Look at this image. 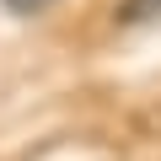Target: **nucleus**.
<instances>
[{
  "instance_id": "1",
  "label": "nucleus",
  "mask_w": 161,
  "mask_h": 161,
  "mask_svg": "<svg viewBox=\"0 0 161 161\" xmlns=\"http://www.w3.org/2000/svg\"><path fill=\"white\" fill-rule=\"evenodd\" d=\"M118 16L124 22H150V16H161V0H124Z\"/></svg>"
},
{
  "instance_id": "2",
  "label": "nucleus",
  "mask_w": 161,
  "mask_h": 161,
  "mask_svg": "<svg viewBox=\"0 0 161 161\" xmlns=\"http://www.w3.org/2000/svg\"><path fill=\"white\" fill-rule=\"evenodd\" d=\"M0 6H6L11 16H43V11L54 6V0H0Z\"/></svg>"
}]
</instances>
